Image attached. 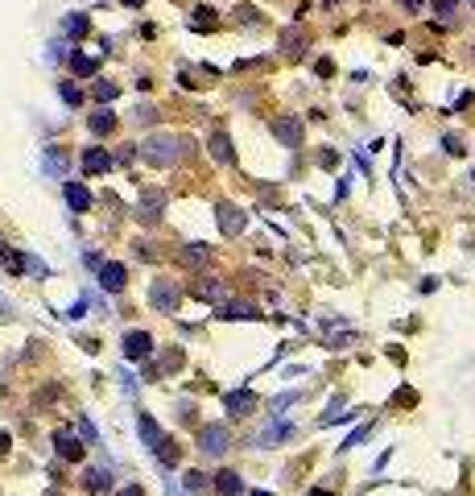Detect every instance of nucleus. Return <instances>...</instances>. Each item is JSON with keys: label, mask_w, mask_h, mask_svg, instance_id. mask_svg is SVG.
Listing matches in <instances>:
<instances>
[{"label": "nucleus", "mask_w": 475, "mask_h": 496, "mask_svg": "<svg viewBox=\"0 0 475 496\" xmlns=\"http://www.w3.org/2000/svg\"><path fill=\"white\" fill-rule=\"evenodd\" d=\"M149 348H153V335H149V331H133V335H124V356H128V360H145Z\"/></svg>", "instance_id": "nucleus-1"}, {"label": "nucleus", "mask_w": 475, "mask_h": 496, "mask_svg": "<svg viewBox=\"0 0 475 496\" xmlns=\"http://www.w3.org/2000/svg\"><path fill=\"white\" fill-rule=\"evenodd\" d=\"M124 282H128V269H124L120 260H108V265L99 269V285H104V290H124Z\"/></svg>", "instance_id": "nucleus-2"}, {"label": "nucleus", "mask_w": 475, "mask_h": 496, "mask_svg": "<svg viewBox=\"0 0 475 496\" xmlns=\"http://www.w3.org/2000/svg\"><path fill=\"white\" fill-rule=\"evenodd\" d=\"M199 447L207 451V455H219V451H228V434H223V426H207V430L199 434Z\"/></svg>", "instance_id": "nucleus-3"}, {"label": "nucleus", "mask_w": 475, "mask_h": 496, "mask_svg": "<svg viewBox=\"0 0 475 496\" xmlns=\"http://www.w3.org/2000/svg\"><path fill=\"white\" fill-rule=\"evenodd\" d=\"M153 307L166 310V314H169V310H178V290H174V285H166V282L153 285Z\"/></svg>", "instance_id": "nucleus-4"}, {"label": "nucleus", "mask_w": 475, "mask_h": 496, "mask_svg": "<svg viewBox=\"0 0 475 496\" xmlns=\"http://www.w3.org/2000/svg\"><path fill=\"white\" fill-rule=\"evenodd\" d=\"M67 203H71V211H87L91 207V190L79 187V182H67Z\"/></svg>", "instance_id": "nucleus-5"}, {"label": "nucleus", "mask_w": 475, "mask_h": 496, "mask_svg": "<svg viewBox=\"0 0 475 496\" xmlns=\"http://www.w3.org/2000/svg\"><path fill=\"white\" fill-rule=\"evenodd\" d=\"M219 228H223L228 236H236V232H244V215H240L236 207H219Z\"/></svg>", "instance_id": "nucleus-6"}, {"label": "nucleus", "mask_w": 475, "mask_h": 496, "mask_svg": "<svg viewBox=\"0 0 475 496\" xmlns=\"http://www.w3.org/2000/svg\"><path fill=\"white\" fill-rule=\"evenodd\" d=\"M83 165H87L91 174H108V170H112V158H108L104 149H87V153H83Z\"/></svg>", "instance_id": "nucleus-7"}, {"label": "nucleus", "mask_w": 475, "mask_h": 496, "mask_svg": "<svg viewBox=\"0 0 475 496\" xmlns=\"http://www.w3.org/2000/svg\"><path fill=\"white\" fill-rule=\"evenodd\" d=\"M215 488H219L223 496H236L240 492V475L236 472H219L215 475Z\"/></svg>", "instance_id": "nucleus-8"}, {"label": "nucleus", "mask_w": 475, "mask_h": 496, "mask_svg": "<svg viewBox=\"0 0 475 496\" xmlns=\"http://www.w3.org/2000/svg\"><path fill=\"white\" fill-rule=\"evenodd\" d=\"M277 137L289 141V145H298L302 141V124H298V120H281V124H277Z\"/></svg>", "instance_id": "nucleus-9"}, {"label": "nucleus", "mask_w": 475, "mask_h": 496, "mask_svg": "<svg viewBox=\"0 0 475 496\" xmlns=\"http://www.w3.org/2000/svg\"><path fill=\"white\" fill-rule=\"evenodd\" d=\"M83 488H87V492H95V496L108 492V475H104V472H87V475H83Z\"/></svg>", "instance_id": "nucleus-10"}, {"label": "nucleus", "mask_w": 475, "mask_h": 496, "mask_svg": "<svg viewBox=\"0 0 475 496\" xmlns=\"http://www.w3.org/2000/svg\"><path fill=\"white\" fill-rule=\"evenodd\" d=\"M223 405H228L232 414H244V409H252V397H248V393H228Z\"/></svg>", "instance_id": "nucleus-11"}, {"label": "nucleus", "mask_w": 475, "mask_h": 496, "mask_svg": "<svg viewBox=\"0 0 475 496\" xmlns=\"http://www.w3.org/2000/svg\"><path fill=\"white\" fill-rule=\"evenodd\" d=\"M91 128H95V133H112V128H116V116L104 108V112H95V116H91Z\"/></svg>", "instance_id": "nucleus-12"}, {"label": "nucleus", "mask_w": 475, "mask_h": 496, "mask_svg": "<svg viewBox=\"0 0 475 496\" xmlns=\"http://www.w3.org/2000/svg\"><path fill=\"white\" fill-rule=\"evenodd\" d=\"M219 314H223V319H252V314H257V310L248 307V302H236V307H219Z\"/></svg>", "instance_id": "nucleus-13"}, {"label": "nucleus", "mask_w": 475, "mask_h": 496, "mask_svg": "<svg viewBox=\"0 0 475 496\" xmlns=\"http://www.w3.org/2000/svg\"><path fill=\"white\" fill-rule=\"evenodd\" d=\"M95 67H99V58H91V54H74V75H91Z\"/></svg>", "instance_id": "nucleus-14"}, {"label": "nucleus", "mask_w": 475, "mask_h": 496, "mask_svg": "<svg viewBox=\"0 0 475 496\" xmlns=\"http://www.w3.org/2000/svg\"><path fill=\"white\" fill-rule=\"evenodd\" d=\"M211 149H215V158H219V162H232V141H228V137H215Z\"/></svg>", "instance_id": "nucleus-15"}, {"label": "nucleus", "mask_w": 475, "mask_h": 496, "mask_svg": "<svg viewBox=\"0 0 475 496\" xmlns=\"http://www.w3.org/2000/svg\"><path fill=\"white\" fill-rule=\"evenodd\" d=\"M83 33H87V17H79V13H74L71 21H67V38H83Z\"/></svg>", "instance_id": "nucleus-16"}, {"label": "nucleus", "mask_w": 475, "mask_h": 496, "mask_svg": "<svg viewBox=\"0 0 475 496\" xmlns=\"http://www.w3.org/2000/svg\"><path fill=\"white\" fill-rule=\"evenodd\" d=\"M141 434H145V443H149V447L157 451V439H162V434H157V426L149 422V418H141Z\"/></svg>", "instance_id": "nucleus-17"}, {"label": "nucleus", "mask_w": 475, "mask_h": 496, "mask_svg": "<svg viewBox=\"0 0 475 496\" xmlns=\"http://www.w3.org/2000/svg\"><path fill=\"white\" fill-rule=\"evenodd\" d=\"M58 447H62V455H67V459H83V443H74V439H62Z\"/></svg>", "instance_id": "nucleus-18"}, {"label": "nucleus", "mask_w": 475, "mask_h": 496, "mask_svg": "<svg viewBox=\"0 0 475 496\" xmlns=\"http://www.w3.org/2000/svg\"><path fill=\"white\" fill-rule=\"evenodd\" d=\"M116 83H108V79H104V83H99V87H95V95H99V99H116Z\"/></svg>", "instance_id": "nucleus-19"}, {"label": "nucleus", "mask_w": 475, "mask_h": 496, "mask_svg": "<svg viewBox=\"0 0 475 496\" xmlns=\"http://www.w3.org/2000/svg\"><path fill=\"white\" fill-rule=\"evenodd\" d=\"M162 463H169V468L178 463V447L174 443H162Z\"/></svg>", "instance_id": "nucleus-20"}, {"label": "nucleus", "mask_w": 475, "mask_h": 496, "mask_svg": "<svg viewBox=\"0 0 475 496\" xmlns=\"http://www.w3.org/2000/svg\"><path fill=\"white\" fill-rule=\"evenodd\" d=\"M62 99H67V104H83V92H79V87H62Z\"/></svg>", "instance_id": "nucleus-21"}, {"label": "nucleus", "mask_w": 475, "mask_h": 496, "mask_svg": "<svg viewBox=\"0 0 475 496\" xmlns=\"http://www.w3.org/2000/svg\"><path fill=\"white\" fill-rule=\"evenodd\" d=\"M186 488H190V492H199V488H203V475L190 472V475H186Z\"/></svg>", "instance_id": "nucleus-22"}, {"label": "nucleus", "mask_w": 475, "mask_h": 496, "mask_svg": "<svg viewBox=\"0 0 475 496\" xmlns=\"http://www.w3.org/2000/svg\"><path fill=\"white\" fill-rule=\"evenodd\" d=\"M120 496H145V492H141V488H137V484H128V488H124V492H120Z\"/></svg>", "instance_id": "nucleus-23"}, {"label": "nucleus", "mask_w": 475, "mask_h": 496, "mask_svg": "<svg viewBox=\"0 0 475 496\" xmlns=\"http://www.w3.org/2000/svg\"><path fill=\"white\" fill-rule=\"evenodd\" d=\"M4 451H9V434H4V430H0V455H4Z\"/></svg>", "instance_id": "nucleus-24"}, {"label": "nucleus", "mask_w": 475, "mask_h": 496, "mask_svg": "<svg viewBox=\"0 0 475 496\" xmlns=\"http://www.w3.org/2000/svg\"><path fill=\"white\" fill-rule=\"evenodd\" d=\"M124 4H133V9H137V4H145V0H124Z\"/></svg>", "instance_id": "nucleus-25"}, {"label": "nucleus", "mask_w": 475, "mask_h": 496, "mask_svg": "<svg viewBox=\"0 0 475 496\" xmlns=\"http://www.w3.org/2000/svg\"><path fill=\"white\" fill-rule=\"evenodd\" d=\"M314 496H335V492H314Z\"/></svg>", "instance_id": "nucleus-26"}, {"label": "nucleus", "mask_w": 475, "mask_h": 496, "mask_svg": "<svg viewBox=\"0 0 475 496\" xmlns=\"http://www.w3.org/2000/svg\"><path fill=\"white\" fill-rule=\"evenodd\" d=\"M248 496H269V492H248Z\"/></svg>", "instance_id": "nucleus-27"}]
</instances>
